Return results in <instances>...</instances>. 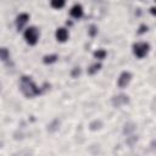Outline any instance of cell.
<instances>
[{
	"label": "cell",
	"mask_w": 156,
	"mask_h": 156,
	"mask_svg": "<svg viewBox=\"0 0 156 156\" xmlns=\"http://www.w3.org/2000/svg\"><path fill=\"white\" fill-rule=\"evenodd\" d=\"M20 88H21V91L23 93V95L26 98H33V96H37L41 93V90L34 84L33 79L28 76H23L20 80Z\"/></svg>",
	"instance_id": "obj_1"
},
{
	"label": "cell",
	"mask_w": 156,
	"mask_h": 156,
	"mask_svg": "<svg viewBox=\"0 0 156 156\" xmlns=\"http://www.w3.org/2000/svg\"><path fill=\"white\" fill-rule=\"evenodd\" d=\"M39 30L37 27L32 26V27H28L24 33H23V37H24V40L28 45H35L39 40Z\"/></svg>",
	"instance_id": "obj_2"
},
{
	"label": "cell",
	"mask_w": 156,
	"mask_h": 156,
	"mask_svg": "<svg viewBox=\"0 0 156 156\" xmlns=\"http://www.w3.org/2000/svg\"><path fill=\"white\" fill-rule=\"evenodd\" d=\"M150 51V45L147 43L140 41V43H135L133 44V54L138 57V58H143L145 57Z\"/></svg>",
	"instance_id": "obj_3"
},
{
	"label": "cell",
	"mask_w": 156,
	"mask_h": 156,
	"mask_svg": "<svg viewBox=\"0 0 156 156\" xmlns=\"http://www.w3.org/2000/svg\"><path fill=\"white\" fill-rule=\"evenodd\" d=\"M130 80H132V74H130V72L124 71V72H122V73L119 74L118 79H117V85H118L119 88H126V87L130 83Z\"/></svg>",
	"instance_id": "obj_4"
},
{
	"label": "cell",
	"mask_w": 156,
	"mask_h": 156,
	"mask_svg": "<svg viewBox=\"0 0 156 156\" xmlns=\"http://www.w3.org/2000/svg\"><path fill=\"white\" fill-rule=\"evenodd\" d=\"M55 37H56V40H57V41H60V43H65V41L68 39L69 34H68V30H67L66 28L60 27V28L56 29V32H55Z\"/></svg>",
	"instance_id": "obj_5"
},
{
	"label": "cell",
	"mask_w": 156,
	"mask_h": 156,
	"mask_svg": "<svg viewBox=\"0 0 156 156\" xmlns=\"http://www.w3.org/2000/svg\"><path fill=\"white\" fill-rule=\"evenodd\" d=\"M28 20H29V15H28V13H26V12L20 13V15L16 17V21H15L17 29H18V30H21V29L23 28V26L28 22Z\"/></svg>",
	"instance_id": "obj_6"
},
{
	"label": "cell",
	"mask_w": 156,
	"mask_h": 156,
	"mask_svg": "<svg viewBox=\"0 0 156 156\" xmlns=\"http://www.w3.org/2000/svg\"><path fill=\"white\" fill-rule=\"evenodd\" d=\"M83 7H82V5L80 4H76V5H73L72 7H71V10H69V15H71V17H73V18H76V20H78V18H80L82 16H83Z\"/></svg>",
	"instance_id": "obj_7"
},
{
	"label": "cell",
	"mask_w": 156,
	"mask_h": 156,
	"mask_svg": "<svg viewBox=\"0 0 156 156\" xmlns=\"http://www.w3.org/2000/svg\"><path fill=\"white\" fill-rule=\"evenodd\" d=\"M129 101V99H128V96L127 95H118V96H115L113 99H112V104L115 105V106H121V105H124V104H127Z\"/></svg>",
	"instance_id": "obj_8"
},
{
	"label": "cell",
	"mask_w": 156,
	"mask_h": 156,
	"mask_svg": "<svg viewBox=\"0 0 156 156\" xmlns=\"http://www.w3.org/2000/svg\"><path fill=\"white\" fill-rule=\"evenodd\" d=\"M57 58H58V56H57L56 54L45 55V56L43 57V62H44V63H46V65H50V63H54V62H56V61H57Z\"/></svg>",
	"instance_id": "obj_9"
},
{
	"label": "cell",
	"mask_w": 156,
	"mask_h": 156,
	"mask_svg": "<svg viewBox=\"0 0 156 156\" xmlns=\"http://www.w3.org/2000/svg\"><path fill=\"white\" fill-rule=\"evenodd\" d=\"M93 56H94L96 60H104V58L107 56V52H106V50H104V49H98V50L94 51Z\"/></svg>",
	"instance_id": "obj_10"
},
{
	"label": "cell",
	"mask_w": 156,
	"mask_h": 156,
	"mask_svg": "<svg viewBox=\"0 0 156 156\" xmlns=\"http://www.w3.org/2000/svg\"><path fill=\"white\" fill-rule=\"evenodd\" d=\"M100 68H101V63H100V62L93 63V65H91V66L88 68V74L93 76V74H95L98 71H100Z\"/></svg>",
	"instance_id": "obj_11"
},
{
	"label": "cell",
	"mask_w": 156,
	"mask_h": 156,
	"mask_svg": "<svg viewBox=\"0 0 156 156\" xmlns=\"http://www.w3.org/2000/svg\"><path fill=\"white\" fill-rule=\"evenodd\" d=\"M50 4L54 9H62L66 4V0H50Z\"/></svg>",
	"instance_id": "obj_12"
},
{
	"label": "cell",
	"mask_w": 156,
	"mask_h": 156,
	"mask_svg": "<svg viewBox=\"0 0 156 156\" xmlns=\"http://www.w3.org/2000/svg\"><path fill=\"white\" fill-rule=\"evenodd\" d=\"M10 57V52L6 48H0V60L1 61H6Z\"/></svg>",
	"instance_id": "obj_13"
},
{
	"label": "cell",
	"mask_w": 156,
	"mask_h": 156,
	"mask_svg": "<svg viewBox=\"0 0 156 156\" xmlns=\"http://www.w3.org/2000/svg\"><path fill=\"white\" fill-rule=\"evenodd\" d=\"M89 34L90 37H95L98 34V28L95 26H90V29H89Z\"/></svg>",
	"instance_id": "obj_14"
},
{
	"label": "cell",
	"mask_w": 156,
	"mask_h": 156,
	"mask_svg": "<svg viewBox=\"0 0 156 156\" xmlns=\"http://www.w3.org/2000/svg\"><path fill=\"white\" fill-rule=\"evenodd\" d=\"M145 32H147V26H146V24H141V26L139 27L138 34H143V33H145Z\"/></svg>",
	"instance_id": "obj_15"
},
{
	"label": "cell",
	"mask_w": 156,
	"mask_h": 156,
	"mask_svg": "<svg viewBox=\"0 0 156 156\" xmlns=\"http://www.w3.org/2000/svg\"><path fill=\"white\" fill-rule=\"evenodd\" d=\"M80 74V69H79V67H74L73 68V71H72V77H77V76H79Z\"/></svg>",
	"instance_id": "obj_16"
},
{
	"label": "cell",
	"mask_w": 156,
	"mask_h": 156,
	"mask_svg": "<svg viewBox=\"0 0 156 156\" xmlns=\"http://www.w3.org/2000/svg\"><path fill=\"white\" fill-rule=\"evenodd\" d=\"M150 10H151V13H152V15H155V7H154V6H152V7H151V9H150Z\"/></svg>",
	"instance_id": "obj_17"
}]
</instances>
